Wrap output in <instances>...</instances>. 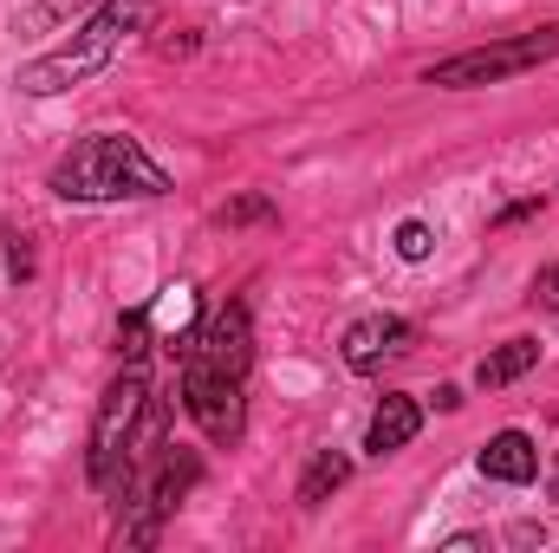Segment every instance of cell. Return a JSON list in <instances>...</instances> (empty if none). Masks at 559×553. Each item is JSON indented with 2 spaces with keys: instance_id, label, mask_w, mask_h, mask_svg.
<instances>
[{
  "instance_id": "8",
  "label": "cell",
  "mask_w": 559,
  "mask_h": 553,
  "mask_svg": "<svg viewBox=\"0 0 559 553\" xmlns=\"http://www.w3.org/2000/svg\"><path fill=\"white\" fill-rule=\"evenodd\" d=\"M481 475L488 482H534L540 475V449L521 436V430H501V436H488V449H481Z\"/></svg>"
},
{
  "instance_id": "6",
  "label": "cell",
  "mask_w": 559,
  "mask_h": 553,
  "mask_svg": "<svg viewBox=\"0 0 559 553\" xmlns=\"http://www.w3.org/2000/svg\"><path fill=\"white\" fill-rule=\"evenodd\" d=\"M189 352L209 358V365H222V372H235V378H248V365H254V326H248V306H222V313L209 319V332L189 339Z\"/></svg>"
},
{
  "instance_id": "10",
  "label": "cell",
  "mask_w": 559,
  "mask_h": 553,
  "mask_svg": "<svg viewBox=\"0 0 559 553\" xmlns=\"http://www.w3.org/2000/svg\"><path fill=\"white\" fill-rule=\"evenodd\" d=\"M150 326H156V345L189 352V339H195V286H163V299L150 306Z\"/></svg>"
},
{
  "instance_id": "2",
  "label": "cell",
  "mask_w": 559,
  "mask_h": 553,
  "mask_svg": "<svg viewBox=\"0 0 559 553\" xmlns=\"http://www.w3.org/2000/svg\"><path fill=\"white\" fill-rule=\"evenodd\" d=\"M156 20V7L150 0H111L85 33H79V46H59V52H46V59H33V66H20V92L26 98H52V92H66V85H79V79H92L111 52H118V39L124 33H143Z\"/></svg>"
},
{
  "instance_id": "20",
  "label": "cell",
  "mask_w": 559,
  "mask_h": 553,
  "mask_svg": "<svg viewBox=\"0 0 559 553\" xmlns=\"http://www.w3.org/2000/svg\"><path fill=\"white\" fill-rule=\"evenodd\" d=\"M79 7H92V0H46V13H59V20H66V13H79Z\"/></svg>"
},
{
  "instance_id": "15",
  "label": "cell",
  "mask_w": 559,
  "mask_h": 553,
  "mask_svg": "<svg viewBox=\"0 0 559 553\" xmlns=\"http://www.w3.org/2000/svg\"><path fill=\"white\" fill-rule=\"evenodd\" d=\"M429 248H436V242H429L423 222H404V228H397V255H404V261H429Z\"/></svg>"
},
{
  "instance_id": "7",
  "label": "cell",
  "mask_w": 559,
  "mask_h": 553,
  "mask_svg": "<svg viewBox=\"0 0 559 553\" xmlns=\"http://www.w3.org/2000/svg\"><path fill=\"white\" fill-rule=\"evenodd\" d=\"M411 345V326L404 319H358L352 332H345V365L352 372H378L391 352H404Z\"/></svg>"
},
{
  "instance_id": "16",
  "label": "cell",
  "mask_w": 559,
  "mask_h": 553,
  "mask_svg": "<svg viewBox=\"0 0 559 553\" xmlns=\"http://www.w3.org/2000/svg\"><path fill=\"white\" fill-rule=\"evenodd\" d=\"M7 274L13 280L33 274V248H26V235H7Z\"/></svg>"
},
{
  "instance_id": "9",
  "label": "cell",
  "mask_w": 559,
  "mask_h": 553,
  "mask_svg": "<svg viewBox=\"0 0 559 553\" xmlns=\"http://www.w3.org/2000/svg\"><path fill=\"white\" fill-rule=\"evenodd\" d=\"M423 430V411H417V398H404V391H391L378 411H371V430H365V449L371 456H391V449H404L411 436Z\"/></svg>"
},
{
  "instance_id": "12",
  "label": "cell",
  "mask_w": 559,
  "mask_h": 553,
  "mask_svg": "<svg viewBox=\"0 0 559 553\" xmlns=\"http://www.w3.org/2000/svg\"><path fill=\"white\" fill-rule=\"evenodd\" d=\"M345 475H352V462H345L338 449H319V456H312V469H306V482H299V502H306V508H319L332 489H345Z\"/></svg>"
},
{
  "instance_id": "13",
  "label": "cell",
  "mask_w": 559,
  "mask_h": 553,
  "mask_svg": "<svg viewBox=\"0 0 559 553\" xmlns=\"http://www.w3.org/2000/svg\"><path fill=\"white\" fill-rule=\"evenodd\" d=\"M143 332H150V306H138V313H124V319H118V358H124V365H138L143 352H150V345H143Z\"/></svg>"
},
{
  "instance_id": "3",
  "label": "cell",
  "mask_w": 559,
  "mask_h": 553,
  "mask_svg": "<svg viewBox=\"0 0 559 553\" xmlns=\"http://www.w3.org/2000/svg\"><path fill=\"white\" fill-rule=\"evenodd\" d=\"M150 404V378L124 365V378L105 391L98 423H92V489L98 495H131V430Z\"/></svg>"
},
{
  "instance_id": "19",
  "label": "cell",
  "mask_w": 559,
  "mask_h": 553,
  "mask_svg": "<svg viewBox=\"0 0 559 553\" xmlns=\"http://www.w3.org/2000/svg\"><path fill=\"white\" fill-rule=\"evenodd\" d=\"M436 411H462V391L455 385H436Z\"/></svg>"
},
{
  "instance_id": "21",
  "label": "cell",
  "mask_w": 559,
  "mask_h": 553,
  "mask_svg": "<svg viewBox=\"0 0 559 553\" xmlns=\"http://www.w3.org/2000/svg\"><path fill=\"white\" fill-rule=\"evenodd\" d=\"M554 502H559V469H554Z\"/></svg>"
},
{
  "instance_id": "5",
  "label": "cell",
  "mask_w": 559,
  "mask_h": 553,
  "mask_svg": "<svg viewBox=\"0 0 559 553\" xmlns=\"http://www.w3.org/2000/svg\"><path fill=\"white\" fill-rule=\"evenodd\" d=\"M182 404L202 423L209 443H235L241 436V378L222 372V365H209V358H195V352L182 365Z\"/></svg>"
},
{
  "instance_id": "11",
  "label": "cell",
  "mask_w": 559,
  "mask_h": 553,
  "mask_svg": "<svg viewBox=\"0 0 559 553\" xmlns=\"http://www.w3.org/2000/svg\"><path fill=\"white\" fill-rule=\"evenodd\" d=\"M534 365H540V345H534V339H508V345H495V352L475 365V385H481V391H501V385L527 378Z\"/></svg>"
},
{
  "instance_id": "1",
  "label": "cell",
  "mask_w": 559,
  "mask_h": 553,
  "mask_svg": "<svg viewBox=\"0 0 559 553\" xmlns=\"http://www.w3.org/2000/svg\"><path fill=\"white\" fill-rule=\"evenodd\" d=\"M52 189L66 202H118V196H163L169 176L150 163L138 138H85L52 169Z\"/></svg>"
},
{
  "instance_id": "17",
  "label": "cell",
  "mask_w": 559,
  "mask_h": 553,
  "mask_svg": "<svg viewBox=\"0 0 559 553\" xmlns=\"http://www.w3.org/2000/svg\"><path fill=\"white\" fill-rule=\"evenodd\" d=\"M534 299H540V306H554V313H559V268H547V274H540V286H534Z\"/></svg>"
},
{
  "instance_id": "18",
  "label": "cell",
  "mask_w": 559,
  "mask_h": 553,
  "mask_svg": "<svg viewBox=\"0 0 559 553\" xmlns=\"http://www.w3.org/2000/svg\"><path fill=\"white\" fill-rule=\"evenodd\" d=\"M534 209H540V202H514V209H501V215H495V222H501V228H514V222H527V215H534Z\"/></svg>"
},
{
  "instance_id": "14",
  "label": "cell",
  "mask_w": 559,
  "mask_h": 553,
  "mask_svg": "<svg viewBox=\"0 0 559 553\" xmlns=\"http://www.w3.org/2000/svg\"><path fill=\"white\" fill-rule=\"evenodd\" d=\"M222 222H228V228H241V222H274V202H267V196H241V202L222 209Z\"/></svg>"
},
{
  "instance_id": "4",
  "label": "cell",
  "mask_w": 559,
  "mask_h": 553,
  "mask_svg": "<svg viewBox=\"0 0 559 553\" xmlns=\"http://www.w3.org/2000/svg\"><path fill=\"white\" fill-rule=\"evenodd\" d=\"M554 52H559V26H540V33L475 46V52H455V59L429 66V85H495V79H514V72H527V66H540Z\"/></svg>"
}]
</instances>
